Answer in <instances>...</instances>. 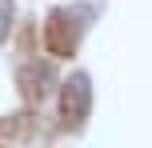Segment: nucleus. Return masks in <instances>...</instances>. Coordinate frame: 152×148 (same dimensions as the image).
I'll use <instances>...</instances> for the list:
<instances>
[{
    "label": "nucleus",
    "instance_id": "1",
    "mask_svg": "<svg viewBox=\"0 0 152 148\" xmlns=\"http://www.w3.org/2000/svg\"><path fill=\"white\" fill-rule=\"evenodd\" d=\"M80 16H88V8L84 4H72V8H52L44 20V44L52 56H60V60H68L76 56V48H80V36H84V24Z\"/></svg>",
    "mask_w": 152,
    "mask_h": 148
},
{
    "label": "nucleus",
    "instance_id": "2",
    "mask_svg": "<svg viewBox=\"0 0 152 148\" xmlns=\"http://www.w3.org/2000/svg\"><path fill=\"white\" fill-rule=\"evenodd\" d=\"M88 112H92V84L84 72H72L60 84V96H56V124L64 132H76V128H84Z\"/></svg>",
    "mask_w": 152,
    "mask_h": 148
},
{
    "label": "nucleus",
    "instance_id": "3",
    "mask_svg": "<svg viewBox=\"0 0 152 148\" xmlns=\"http://www.w3.org/2000/svg\"><path fill=\"white\" fill-rule=\"evenodd\" d=\"M52 84H56V76H52V68H48L44 60H28V64H20V72H16V88H20V96L28 104H36Z\"/></svg>",
    "mask_w": 152,
    "mask_h": 148
},
{
    "label": "nucleus",
    "instance_id": "4",
    "mask_svg": "<svg viewBox=\"0 0 152 148\" xmlns=\"http://www.w3.org/2000/svg\"><path fill=\"white\" fill-rule=\"evenodd\" d=\"M36 136V120L28 112H12V116L0 120V140H16V144H28Z\"/></svg>",
    "mask_w": 152,
    "mask_h": 148
},
{
    "label": "nucleus",
    "instance_id": "5",
    "mask_svg": "<svg viewBox=\"0 0 152 148\" xmlns=\"http://www.w3.org/2000/svg\"><path fill=\"white\" fill-rule=\"evenodd\" d=\"M8 28H12V0H0V40L8 36Z\"/></svg>",
    "mask_w": 152,
    "mask_h": 148
},
{
    "label": "nucleus",
    "instance_id": "6",
    "mask_svg": "<svg viewBox=\"0 0 152 148\" xmlns=\"http://www.w3.org/2000/svg\"><path fill=\"white\" fill-rule=\"evenodd\" d=\"M0 148H24V144H8V140H0Z\"/></svg>",
    "mask_w": 152,
    "mask_h": 148
}]
</instances>
